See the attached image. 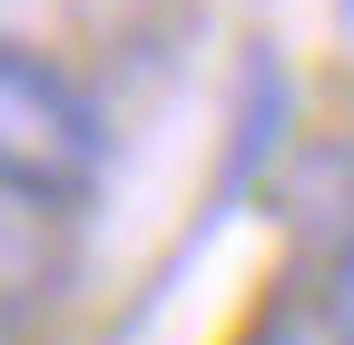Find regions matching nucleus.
I'll return each mask as SVG.
<instances>
[{"label":"nucleus","instance_id":"2","mask_svg":"<svg viewBox=\"0 0 354 345\" xmlns=\"http://www.w3.org/2000/svg\"><path fill=\"white\" fill-rule=\"evenodd\" d=\"M69 296V218L0 188V345H20Z\"/></svg>","mask_w":354,"mask_h":345},{"label":"nucleus","instance_id":"5","mask_svg":"<svg viewBox=\"0 0 354 345\" xmlns=\"http://www.w3.org/2000/svg\"><path fill=\"white\" fill-rule=\"evenodd\" d=\"M344 10H354V0H344Z\"/></svg>","mask_w":354,"mask_h":345},{"label":"nucleus","instance_id":"3","mask_svg":"<svg viewBox=\"0 0 354 345\" xmlns=\"http://www.w3.org/2000/svg\"><path fill=\"white\" fill-rule=\"evenodd\" d=\"M236 345H344V335H335V316L315 306V296H276V306H266Z\"/></svg>","mask_w":354,"mask_h":345},{"label":"nucleus","instance_id":"4","mask_svg":"<svg viewBox=\"0 0 354 345\" xmlns=\"http://www.w3.org/2000/svg\"><path fill=\"white\" fill-rule=\"evenodd\" d=\"M315 306H325V316H335V335L354 345V227H344V237L325 247V276H315Z\"/></svg>","mask_w":354,"mask_h":345},{"label":"nucleus","instance_id":"1","mask_svg":"<svg viewBox=\"0 0 354 345\" xmlns=\"http://www.w3.org/2000/svg\"><path fill=\"white\" fill-rule=\"evenodd\" d=\"M99 178H109V109L88 89V69L0 39V188L79 218Z\"/></svg>","mask_w":354,"mask_h":345}]
</instances>
